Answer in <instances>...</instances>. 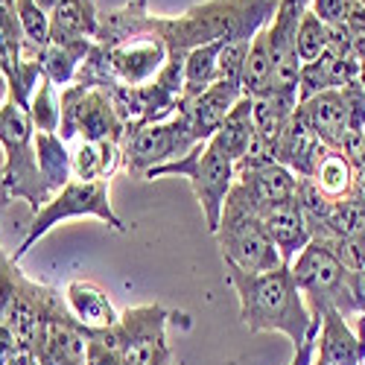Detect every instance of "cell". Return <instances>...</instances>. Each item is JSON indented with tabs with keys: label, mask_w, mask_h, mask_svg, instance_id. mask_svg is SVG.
I'll use <instances>...</instances> for the list:
<instances>
[{
	"label": "cell",
	"mask_w": 365,
	"mask_h": 365,
	"mask_svg": "<svg viewBox=\"0 0 365 365\" xmlns=\"http://www.w3.org/2000/svg\"><path fill=\"white\" fill-rule=\"evenodd\" d=\"M310 9L327 26H339L359 9V0H310Z\"/></svg>",
	"instance_id": "37"
},
{
	"label": "cell",
	"mask_w": 365,
	"mask_h": 365,
	"mask_svg": "<svg viewBox=\"0 0 365 365\" xmlns=\"http://www.w3.org/2000/svg\"><path fill=\"white\" fill-rule=\"evenodd\" d=\"M327 149L330 146L307 123H304V120L298 117V111H295L292 120H289V126H287V132H284V138L275 146V161L289 167L298 178H310L316 164L324 158Z\"/></svg>",
	"instance_id": "21"
},
{
	"label": "cell",
	"mask_w": 365,
	"mask_h": 365,
	"mask_svg": "<svg viewBox=\"0 0 365 365\" xmlns=\"http://www.w3.org/2000/svg\"><path fill=\"white\" fill-rule=\"evenodd\" d=\"M178 313L164 304H138L120 313V322L103 333H91L106 342L123 365H173V348L167 342V327Z\"/></svg>",
	"instance_id": "5"
},
{
	"label": "cell",
	"mask_w": 365,
	"mask_h": 365,
	"mask_svg": "<svg viewBox=\"0 0 365 365\" xmlns=\"http://www.w3.org/2000/svg\"><path fill=\"white\" fill-rule=\"evenodd\" d=\"M249 44L252 41H231L222 47V53H220V79L222 82L240 85L242 65H246V56H249Z\"/></svg>",
	"instance_id": "36"
},
{
	"label": "cell",
	"mask_w": 365,
	"mask_h": 365,
	"mask_svg": "<svg viewBox=\"0 0 365 365\" xmlns=\"http://www.w3.org/2000/svg\"><path fill=\"white\" fill-rule=\"evenodd\" d=\"M319 319V336H316V356L324 359L327 365H362L365 351L359 345L356 330L348 327L345 316L324 304L313 313Z\"/></svg>",
	"instance_id": "18"
},
{
	"label": "cell",
	"mask_w": 365,
	"mask_h": 365,
	"mask_svg": "<svg viewBox=\"0 0 365 365\" xmlns=\"http://www.w3.org/2000/svg\"><path fill=\"white\" fill-rule=\"evenodd\" d=\"M345 29H348V38H351V47H354L356 58L365 65V9L362 6L345 21Z\"/></svg>",
	"instance_id": "39"
},
{
	"label": "cell",
	"mask_w": 365,
	"mask_h": 365,
	"mask_svg": "<svg viewBox=\"0 0 365 365\" xmlns=\"http://www.w3.org/2000/svg\"><path fill=\"white\" fill-rule=\"evenodd\" d=\"M214 237L225 266H234L240 272H275L287 266L275 249V242L269 240L257 210L237 190V185L225 199L222 220Z\"/></svg>",
	"instance_id": "4"
},
{
	"label": "cell",
	"mask_w": 365,
	"mask_h": 365,
	"mask_svg": "<svg viewBox=\"0 0 365 365\" xmlns=\"http://www.w3.org/2000/svg\"><path fill=\"white\" fill-rule=\"evenodd\" d=\"M275 9L278 0H202L175 18L155 15V33L178 53L214 41H252L275 18Z\"/></svg>",
	"instance_id": "2"
},
{
	"label": "cell",
	"mask_w": 365,
	"mask_h": 365,
	"mask_svg": "<svg viewBox=\"0 0 365 365\" xmlns=\"http://www.w3.org/2000/svg\"><path fill=\"white\" fill-rule=\"evenodd\" d=\"M313 359H316V342H307V345L295 348V356L289 365H313Z\"/></svg>",
	"instance_id": "43"
},
{
	"label": "cell",
	"mask_w": 365,
	"mask_h": 365,
	"mask_svg": "<svg viewBox=\"0 0 365 365\" xmlns=\"http://www.w3.org/2000/svg\"><path fill=\"white\" fill-rule=\"evenodd\" d=\"M242 100V88L234 82H222L217 79L210 88H205L196 97H185L178 103V114H185V120L190 123L193 135L199 143H207L217 135V129L222 126L225 114Z\"/></svg>",
	"instance_id": "14"
},
{
	"label": "cell",
	"mask_w": 365,
	"mask_h": 365,
	"mask_svg": "<svg viewBox=\"0 0 365 365\" xmlns=\"http://www.w3.org/2000/svg\"><path fill=\"white\" fill-rule=\"evenodd\" d=\"M12 100V88H9V73L4 68V62H0V108H4L6 103Z\"/></svg>",
	"instance_id": "44"
},
{
	"label": "cell",
	"mask_w": 365,
	"mask_h": 365,
	"mask_svg": "<svg viewBox=\"0 0 365 365\" xmlns=\"http://www.w3.org/2000/svg\"><path fill=\"white\" fill-rule=\"evenodd\" d=\"M237 190L249 199V205L255 210L275 205V202H287L295 199L298 193V175L284 167V164H266L260 170H249V173H237Z\"/></svg>",
	"instance_id": "20"
},
{
	"label": "cell",
	"mask_w": 365,
	"mask_h": 365,
	"mask_svg": "<svg viewBox=\"0 0 365 365\" xmlns=\"http://www.w3.org/2000/svg\"><path fill=\"white\" fill-rule=\"evenodd\" d=\"M58 138L71 140H114L123 146L126 129L114 111V103L106 88L71 82L62 88V126Z\"/></svg>",
	"instance_id": "9"
},
{
	"label": "cell",
	"mask_w": 365,
	"mask_h": 365,
	"mask_svg": "<svg viewBox=\"0 0 365 365\" xmlns=\"http://www.w3.org/2000/svg\"><path fill=\"white\" fill-rule=\"evenodd\" d=\"M339 257V263L348 272H362L365 269V234L359 237H342V240H324Z\"/></svg>",
	"instance_id": "35"
},
{
	"label": "cell",
	"mask_w": 365,
	"mask_h": 365,
	"mask_svg": "<svg viewBox=\"0 0 365 365\" xmlns=\"http://www.w3.org/2000/svg\"><path fill=\"white\" fill-rule=\"evenodd\" d=\"M272 44H269V29L263 26L260 33H255L252 44H249V56H246V65H242V97H257L263 91L272 88Z\"/></svg>",
	"instance_id": "29"
},
{
	"label": "cell",
	"mask_w": 365,
	"mask_h": 365,
	"mask_svg": "<svg viewBox=\"0 0 365 365\" xmlns=\"http://www.w3.org/2000/svg\"><path fill=\"white\" fill-rule=\"evenodd\" d=\"M310 181L333 202H339V199H345L348 193L356 190L354 164H351V158L345 155V152H339V149H327L324 152V158L316 164Z\"/></svg>",
	"instance_id": "28"
},
{
	"label": "cell",
	"mask_w": 365,
	"mask_h": 365,
	"mask_svg": "<svg viewBox=\"0 0 365 365\" xmlns=\"http://www.w3.org/2000/svg\"><path fill=\"white\" fill-rule=\"evenodd\" d=\"M359 6H362V9H365V0H359Z\"/></svg>",
	"instance_id": "47"
},
{
	"label": "cell",
	"mask_w": 365,
	"mask_h": 365,
	"mask_svg": "<svg viewBox=\"0 0 365 365\" xmlns=\"http://www.w3.org/2000/svg\"><path fill=\"white\" fill-rule=\"evenodd\" d=\"M65 301H68V310L76 319V324L88 333H103L120 322L114 301L94 281H82V278L68 281L65 284Z\"/></svg>",
	"instance_id": "19"
},
{
	"label": "cell",
	"mask_w": 365,
	"mask_h": 365,
	"mask_svg": "<svg viewBox=\"0 0 365 365\" xmlns=\"http://www.w3.org/2000/svg\"><path fill=\"white\" fill-rule=\"evenodd\" d=\"M225 278L240 301V319L249 333H284L301 348L316 342L319 319H313L307 301L292 281L289 266L275 272H240L225 266Z\"/></svg>",
	"instance_id": "1"
},
{
	"label": "cell",
	"mask_w": 365,
	"mask_h": 365,
	"mask_svg": "<svg viewBox=\"0 0 365 365\" xmlns=\"http://www.w3.org/2000/svg\"><path fill=\"white\" fill-rule=\"evenodd\" d=\"M289 272L304 301H307L310 313L330 304L345 319L356 316L351 301V272L339 263V257L333 255V249L324 240H310L307 249L289 263Z\"/></svg>",
	"instance_id": "8"
},
{
	"label": "cell",
	"mask_w": 365,
	"mask_h": 365,
	"mask_svg": "<svg viewBox=\"0 0 365 365\" xmlns=\"http://www.w3.org/2000/svg\"><path fill=\"white\" fill-rule=\"evenodd\" d=\"M33 351L47 365H85L88 330H82L71 316V310L65 307L41 324Z\"/></svg>",
	"instance_id": "15"
},
{
	"label": "cell",
	"mask_w": 365,
	"mask_h": 365,
	"mask_svg": "<svg viewBox=\"0 0 365 365\" xmlns=\"http://www.w3.org/2000/svg\"><path fill=\"white\" fill-rule=\"evenodd\" d=\"M161 175H181L190 181V187L199 199V207L205 214V222H207V231L214 234L220 228V220H222V207H225V199L237 181V167L234 161L225 155V152L214 143H196L185 158L178 161H170L158 170H152L143 181H152V178H161Z\"/></svg>",
	"instance_id": "6"
},
{
	"label": "cell",
	"mask_w": 365,
	"mask_h": 365,
	"mask_svg": "<svg viewBox=\"0 0 365 365\" xmlns=\"http://www.w3.org/2000/svg\"><path fill=\"white\" fill-rule=\"evenodd\" d=\"M82 217H94V220L106 222L111 231H117V234H126L129 231L126 222L120 220L114 214V207H111L108 181H79V178H73L58 193H53V199L38 210V214H33V222H29V228H26V237L21 242V249L12 257L21 260L58 222H65V220H82Z\"/></svg>",
	"instance_id": "7"
},
{
	"label": "cell",
	"mask_w": 365,
	"mask_h": 365,
	"mask_svg": "<svg viewBox=\"0 0 365 365\" xmlns=\"http://www.w3.org/2000/svg\"><path fill=\"white\" fill-rule=\"evenodd\" d=\"M362 365H365V359H362Z\"/></svg>",
	"instance_id": "48"
},
{
	"label": "cell",
	"mask_w": 365,
	"mask_h": 365,
	"mask_svg": "<svg viewBox=\"0 0 365 365\" xmlns=\"http://www.w3.org/2000/svg\"><path fill=\"white\" fill-rule=\"evenodd\" d=\"M228 41H214V44H202L187 53L185 62V97H196L205 88H210L220 79V53ZM181 97V100H185Z\"/></svg>",
	"instance_id": "31"
},
{
	"label": "cell",
	"mask_w": 365,
	"mask_h": 365,
	"mask_svg": "<svg viewBox=\"0 0 365 365\" xmlns=\"http://www.w3.org/2000/svg\"><path fill=\"white\" fill-rule=\"evenodd\" d=\"M255 117H252V97H242L228 114H225V120H222V126L217 129V135L210 138L214 140L225 155L234 161V167H237V161L246 155V149H249V143H252V138H255Z\"/></svg>",
	"instance_id": "27"
},
{
	"label": "cell",
	"mask_w": 365,
	"mask_h": 365,
	"mask_svg": "<svg viewBox=\"0 0 365 365\" xmlns=\"http://www.w3.org/2000/svg\"><path fill=\"white\" fill-rule=\"evenodd\" d=\"M36 161L41 181L50 193H58L68 181H73L71 143H65L56 132H36Z\"/></svg>",
	"instance_id": "25"
},
{
	"label": "cell",
	"mask_w": 365,
	"mask_h": 365,
	"mask_svg": "<svg viewBox=\"0 0 365 365\" xmlns=\"http://www.w3.org/2000/svg\"><path fill=\"white\" fill-rule=\"evenodd\" d=\"M327 44H330L327 24L319 21V15L313 9H307V12H304V18H301V24H298V36H295V50H298L301 65L316 62L319 56H324Z\"/></svg>",
	"instance_id": "34"
},
{
	"label": "cell",
	"mask_w": 365,
	"mask_h": 365,
	"mask_svg": "<svg viewBox=\"0 0 365 365\" xmlns=\"http://www.w3.org/2000/svg\"><path fill=\"white\" fill-rule=\"evenodd\" d=\"M15 15L24 38V58L41 62V50L50 44V12L41 9L36 0H18Z\"/></svg>",
	"instance_id": "30"
},
{
	"label": "cell",
	"mask_w": 365,
	"mask_h": 365,
	"mask_svg": "<svg viewBox=\"0 0 365 365\" xmlns=\"http://www.w3.org/2000/svg\"><path fill=\"white\" fill-rule=\"evenodd\" d=\"M295 111L330 149L342 152V146L348 140V129H351V106H348L345 88L322 91V94L304 100Z\"/></svg>",
	"instance_id": "16"
},
{
	"label": "cell",
	"mask_w": 365,
	"mask_h": 365,
	"mask_svg": "<svg viewBox=\"0 0 365 365\" xmlns=\"http://www.w3.org/2000/svg\"><path fill=\"white\" fill-rule=\"evenodd\" d=\"M359 234H365V193L356 187L345 199L333 202L327 225L316 240H342V237H359Z\"/></svg>",
	"instance_id": "32"
},
{
	"label": "cell",
	"mask_w": 365,
	"mask_h": 365,
	"mask_svg": "<svg viewBox=\"0 0 365 365\" xmlns=\"http://www.w3.org/2000/svg\"><path fill=\"white\" fill-rule=\"evenodd\" d=\"M100 12L94 0H62L50 12V41H94Z\"/></svg>",
	"instance_id": "23"
},
{
	"label": "cell",
	"mask_w": 365,
	"mask_h": 365,
	"mask_svg": "<svg viewBox=\"0 0 365 365\" xmlns=\"http://www.w3.org/2000/svg\"><path fill=\"white\" fill-rule=\"evenodd\" d=\"M0 146H4V167H0V185L9 202L21 199L33 207V214L53 199L44 187L38 161H36V126L24 106L9 100L0 108Z\"/></svg>",
	"instance_id": "3"
},
{
	"label": "cell",
	"mask_w": 365,
	"mask_h": 365,
	"mask_svg": "<svg viewBox=\"0 0 365 365\" xmlns=\"http://www.w3.org/2000/svg\"><path fill=\"white\" fill-rule=\"evenodd\" d=\"M351 301H354V313L365 316V269L351 272Z\"/></svg>",
	"instance_id": "42"
},
{
	"label": "cell",
	"mask_w": 365,
	"mask_h": 365,
	"mask_svg": "<svg viewBox=\"0 0 365 365\" xmlns=\"http://www.w3.org/2000/svg\"><path fill=\"white\" fill-rule=\"evenodd\" d=\"M310 9V0H278L275 18L269 21V44H272V88L275 91H298L301 58L295 50V36L304 12Z\"/></svg>",
	"instance_id": "13"
},
{
	"label": "cell",
	"mask_w": 365,
	"mask_h": 365,
	"mask_svg": "<svg viewBox=\"0 0 365 365\" xmlns=\"http://www.w3.org/2000/svg\"><path fill=\"white\" fill-rule=\"evenodd\" d=\"M21 351H24V348H21L18 339L12 336V330H9L4 322H0V365H12Z\"/></svg>",
	"instance_id": "41"
},
{
	"label": "cell",
	"mask_w": 365,
	"mask_h": 365,
	"mask_svg": "<svg viewBox=\"0 0 365 365\" xmlns=\"http://www.w3.org/2000/svg\"><path fill=\"white\" fill-rule=\"evenodd\" d=\"M91 50H94V41H50L41 50L44 79H50L56 88H68Z\"/></svg>",
	"instance_id": "26"
},
{
	"label": "cell",
	"mask_w": 365,
	"mask_h": 365,
	"mask_svg": "<svg viewBox=\"0 0 365 365\" xmlns=\"http://www.w3.org/2000/svg\"><path fill=\"white\" fill-rule=\"evenodd\" d=\"M18 278H21L18 260H15L4 246H0V319H4L6 304H9V301H12V295H15Z\"/></svg>",
	"instance_id": "38"
},
{
	"label": "cell",
	"mask_w": 365,
	"mask_h": 365,
	"mask_svg": "<svg viewBox=\"0 0 365 365\" xmlns=\"http://www.w3.org/2000/svg\"><path fill=\"white\" fill-rule=\"evenodd\" d=\"M196 135L185 114H173L161 123H149L132 132L123 140V170L132 173L135 178H146L152 170H158L170 161L185 158L196 146Z\"/></svg>",
	"instance_id": "10"
},
{
	"label": "cell",
	"mask_w": 365,
	"mask_h": 365,
	"mask_svg": "<svg viewBox=\"0 0 365 365\" xmlns=\"http://www.w3.org/2000/svg\"><path fill=\"white\" fill-rule=\"evenodd\" d=\"M100 50L106 53V65H108L111 79L120 85H129V88L149 85L161 73L167 56H170L167 41L155 33V24H152L149 33H140L135 38H126L111 47H100Z\"/></svg>",
	"instance_id": "12"
},
{
	"label": "cell",
	"mask_w": 365,
	"mask_h": 365,
	"mask_svg": "<svg viewBox=\"0 0 365 365\" xmlns=\"http://www.w3.org/2000/svg\"><path fill=\"white\" fill-rule=\"evenodd\" d=\"M298 108V91H275L269 88L263 94L252 97V117H255V129L263 140L272 146H278L284 138L289 120Z\"/></svg>",
	"instance_id": "22"
},
{
	"label": "cell",
	"mask_w": 365,
	"mask_h": 365,
	"mask_svg": "<svg viewBox=\"0 0 365 365\" xmlns=\"http://www.w3.org/2000/svg\"><path fill=\"white\" fill-rule=\"evenodd\" d=\"M36 4L41 6V9H47V12H53L58 4H62V0H36Z\"/></svg>",
	"instance_id": "45"
},
{
	"label": "cell",
	"mask_w": 365,
	"mask_h": 365,
	"mask_svg": "<svg viewBox=\"0 0 365 365\" xmlns=\"http://www.w3.org/2000/svg\"><path fill=\"white\" fill-rule=\"evenodd\" d=\"M85 365H123V359H120V356H117L106 342H100L97 336H91V333H88Z\"/></svg>",
	"instance_id": "40"
},
{
	"label": "cell",
	"mask_w": 365,
	"mask_h": 365,
	"mask_svg": "<svg viewBox=\"0 0 365 365\" xmlns=\"http://www.w3.org/2000/svg\"><path fill=\"white\" fill-rule=\"evenodd\" d=\"M257 217L269 234V240L275 242V249L281 255V260L289 266L304 249L307 242L313 240L310 234V225L301 214V205H298V196L295 199H287V202H275V205H266L257 210Z\"/></svg>",
	"instance_id": "17"
},
{
	"label": "cell",
	"mask_w": 365,
	"mask_h": 365,
	"mask_svg": "<svg viewBox=\"0 0 365 365\" xmlns=\"http://www.w3.org/2000/svg\"><path fill=\"white\" fill-rule=\"evenodd\" d=\"M71 164L79 181H108L117 167H123V146L114 140H79L71 149Z\"/></svg>",
	"instance_id": "24"
},
{
	"label": "cell",
	"mask_w": 365,
	"mask_h": 365,
	"mask_svg": "<svg viewBox=\"0 0 365 365\" xmlns=\"http://www.w3.org/2000/svg\"><path fill=\"white\" fill-rule=\"evenodd\" d=\"M29 117H33L36 132H56L62 126V94L50 79H41L36 88L33 100H29Z\"/></svg>",
	"instance_id": "33"
},
{
	"label": "cell",
	"mask_w": 365,
	"mask_h": 365,
	"mask_svg": "<svg viewBox=\"0 0 365 365\" xmlns=\"http://www.w3.org/2000/svg\"><path fill=\"white\" fill-rule=\"evenodd\" d=\"M313 365H327V362H324V359H319V356H316V359H313Z\"/></svg>",
	"instance_id": "46"
},
{
	"label": "cell",
	"mask_w": 365,
	"mask_h": 365,
	"mask_svg": "<svg viewBox=\"0 0 365 365\" xmlns=\"http://www.w3.org/2000/svg\"><path fill=\"white\" fill-rule=\"evenodd\" d=\"M68 307V301L65 295L47 287V284H36V281H29L24 272H21V278H18V287H15V295L12 301L6 304V310H4V322L9 330H12V336L18 339L21 348H33L36 339H38V330L41 324L58 313V310H65Z\"/></svg>",
	"instance_id": "11"
}]
</instances>
